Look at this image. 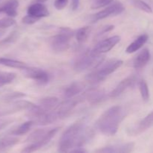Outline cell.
Segmentation results:
<instances>
[{"label":"cell","instance_id":"obj_19","mask_svg":"<svg viewBox=\"0 0 153 153\" xmlns=\"http://www.w3.org/2000/svg\"><path fill=\"white\" fill-rule=\"evenodd\" d=\"M18 0H8L0 7V14H6L9 17H15L17 15Z\"/></svg>","mask_w":153,"mask_h":153},{"label":"cell","instance_id":"obj_9","mask_svg":"<svg viewBox=\"0 0 153 153\" xmlns=\"http://www.w3.org/2000/svg\"><path fill=\"white\" fill-rule=\"evenodd\" d=\"M34 105L31 102L26 100H19L14 102H12L7 105L0 108V117H1L7 116V115L12 114L16 112L20 111L22 110H28Z\"/></svg>","mask_w":153,"mask_h":153},{"label":"cell","instance_id":"obj_6","mask_svg":"<svg viewBox=\"0 0 153 153\" xmlns=\"http://www.w3.org/2000/svg\"><path fill=\"white\" fill-rule=\"evenodd\" d=\"M75 32L68 27H62L59 32L53 36L50 40L51 48L55 52H63L67 51L70 47L71 39L74 36Z\"/></svg>","mask_w":153,"mask_h":153},{"label":"cell","instance_id":"obj_31","mask_svg":"<svg viewBox=\"0 0 153 153\" xmlns=\"http://www.w3.org/2000/svg\"><path fill=\"white\" fill-rule=\"evenodd\" d=\"M16 23V21L12 17L3 18L0 19V28H6L8 27L12 26Z\"/></svg>","mask_w":153,"mask_h":153},{"label":"cell","instance_id":"obj_35","mask_svg":"<svg viewBox=\"0 0 153 153\" xmlns=\"http://www.w3.org/2000/svg\"><path fill=\"white\" fill-rule=\"evenodd\" d=\"M13 121V120L10 119H0V130L3 129V128H4L5 127H7V126L10 125Z\"/></svg>","mask_w":153,"mask_h":153},{"label":"cell","instance_id":"obj_34","mask_svg":"<svg viewBox=\"0 0 153 153\" xmlns=\"http://www.w3.org/2000/svg\"><path fill=\"white\" fill-rule=\"evenodd\" d=\"M68 4V0H55L54 6L57 10H63Z\"/></svg>","mask_w":153,"mask_h":153},{"label":"cell","instance_id":"obj_33","mask_svg":"<svg viewBox=\"0 0 153 153\" xmlns=\"http://www.w3.org/2000/svg\"><path fill=\"white\" fill-rule=\"evenodd\" d=\"M39 19H40L39 18H37L35 17V16H31V15L28 14L22 18V21L23 23L27 24V25H31V24H34L36 22H37Z\"/></svg>","mask_w":153,"mask_h":153},{"label":"cell","instance_id":"obj_39","mask_svg":"<svg viewBox=\"0 0 153 153\" xmlns=\"http://www.w3.org/2000/svg\"><path fill=\"white\" fill-rule=\"evenodd\" d=\"M35 2H40V3H43L45 2V1H46L47 0H34Z\"/></svg>","mask_w":153,"mask_h":153},{"label":"cell","instance_id":"obj_7","mask_svg":"<svg viewBox=\"0 0 153 153\" xmlns=\"http://www.w3.org/2000/svg\"><path fill=\"white\" fill-rule=\"evenodd\" d=\"M84 100L85 99H84L83 94L80 97H76V98L73 97L71 99H66L65 101L59 103L54 110L56 112L59 120L63 119V118L68 116L71 113L72 111L76 108V106L80 102H83Z\"/></svg>","mask_w":153,"mask_h":153},{"label":"cell","instance_id":"obj_16","mask_svg":"<svg viewBox=\"0 0 153 153\" xmlns=\"http://www.w3.org/2000/svg\"><path fill=\"white\" fill-rule=\"evenodd\" d=\"M27 13L28 15L35 16L39 19L49 16L50 14L46 5L40 2H34V4H31L27 9Z\"/></svg>","mask_w":153,"mask_h":153},{"label":"cell","instance_id":"obj_1","mask_svg":"<svg viewBox=\"0 0 153 153\" xmlns=\"http://www.w3.org/2000/svg\"><path fill=\"white\" fill-rule=\"evenodd\" d=\"M93 134L87 127L85 120H80L68 127L61 135L58 143V151L70 152L73 149L84 146L88 143Z\"/></svg>","mask_w":153,"mask_h":153},{"label":"cell","instance_id":"obj_5","mask_svg":"<svg viewBox=\"0 0 153 153\" xmlns=\"http://www.w3.org/2000/svg\"><path fill=\"white\" fill-rule=\"evenodd\" d=\"M105 58L102 54H96L93 51H86L75 59L73 68L77 72L94 70L101 65Z\"/></svg>","mask_w":153,"mask_h":153},{"label":"cell","instance_id":"obj_28","mask_svg":"<svg viewBox=\"0 0 153 153\" xmlns=\"http://www.w3.org/2000/svg\"><path fill=\"white\" fill-rule=\"evenodd\" d=\"M132 3L134 7L138 8L139 10H143L146 13H152V7L143 0H132Z\"/></svg>","mask_w":153,"mask_h":153},{"label":"cell","instance_id":"obj_3","mask_svg":"<svg viewBox=\"0 0 153 153\" xmlns=\"http://www.w3.org/2000/svg\"><path fill=\"white\" fill-rule=\"evenodd\" d=\"M60 127L52 128H38L31 132L25 141L30 143L22 150V152H33L43 147L50 142L59 131Z\"/></svg>","mask_w":153,"mask_h":153},{"label":"cell","instance_id":"obj_18","mask_svg":"<svg viewBox=\"0 0 153 153\" xmlns=\"http://www.w3.org/2000/svg\"><path fill=\"white\" fill-rule=\"evenodd\" d=\"M150 58L151 55L149 49H143L134 58V61H133V67L136 70H140V69L143 68L148 64V62L150 60Z\"/></svg>","mask_w":153,"mask_h":153},{"label":"cell","instance_id":"obj_14","mask_svg":"<svg viewBox=\"0 0 153 153\" xmlns=\"http://www.w3.org/2000/svg\"><path fill=\"white\" fill-rule=\"evenodd\" d=\"M134 143L131 142V143L110 145V146L102 147V149L100 148L96 150V152L102 153H127L132 152L134 150Z\"/></svg>","mask_w":153,"mask_h":153},{"label":"cell","instance_id":"obj_32","mask_svg":"<svg viewBox=\"0 0 153 153\" xmlns=\"http://www.w3.org/2000/svg\"><path fill=\"white\" fill-rule=\"evenodd\" d=\"M25 96H26V94L21 92L10 93V94H7V95L4 97V100H6V101H10V100H13L21 99L22 98V97H25Z\"/></svg>","mask_w":153,"mask_h":153},{"label":"cell","instance_id":"obj_23","mask_svg":"<svg viewBox=\"0 0 153 153\" xmlns=\"http://www.w3.org/2000/svg\"><path fill=\"white\" fill-rule=\"evenodd\" d=\"M34 124V122L31 120L29 121H27V122L21 124L19 126L16 127L15 129H13L11 131L9 132V134H11V135H16V136H20V135H24L26 133H28L30 131V129L31 128V127L33 126V125Z\"/></svg>","mask_w":153,"mask_h":153},{"label":"cell","instance_id":"obj_10","mask_svg":"<svg viewBox=\"0 0 153 153\" xmlns=\"http://www.w3.org/2000/svg\"><path fill=\"white\" fill-rule=\"evenodd\" d=\"M22 70H23V74L25 77L32 79L40 85L47 84L50 79L49 73L42 69L27 67Z\"/></svg>","mask_w":153,"mask_h":153},{"label":"cell","instance_id":"obj_37","mask_svg":"<svg viewBox=\"0 0 153 153\" xmlns=\"http://www.w3.org/2000/svg\"><path fill=\"white\" fill-rule=\"evenodd\" d=\"M80 0H72V10H76L79 7Z\"/></svg>","mask_w":153,"mask_h":153},{"label":"cell","instance_id":"obj_13","mask_svg":"<svg viewBox=\"0 0 153 153\" xmlns=\"http://www.w3.org/2000/svg\"><path fill=\"white\" fill-rule=\"evenodd\" d=\"M136 80H137V79H136V77L134 76H129L126 78V79H123L117 85L116 88L109 94V97L111 98H116V97H120L127 89H128L131 87L134 86L136 82Z\"/></svg>","mask_w":153,"mask_h":153},{"label":"cell","instance_id":"obj_12","mask_svg":"<svg viewBox=\"0 0 153 153\" xmlns=\"http://www.w3.org/2000/svg\"><path fill=\"white\" fill-rule=\"evenodd\" d=\"M120 41V37L118 35L108 37L100 41L92 51L96 54L105 53L113 49Z\"/></svg>","mask_w":153,"mask_h":153},{"label":"cell","instance_id":"obj_22","mask_svg":"<svg viewBox=\"0 0 153 153\" xmlns=\"http://www.w3.org/2000/svg\"><path fill=\"white\" fill-rule=\"evenodd\" d=\"M0 65L11 67V68L19 69V70H24L27 67H28L25 63L22 61L6 58H0Z\"/></svg>","mask_w":153,"mask_h":153},{"label":"cell","instance_id":"obj_20","mask_svg":"<svg viewBox=\"0 0 153 153\" xmlns=\"http://www.w3.org/2000/svg\"><path fill=\"white\" fill-rule=\"evenodd\" d=\"M148 39H149V36L147 34H141L134 41H133L131 44L128 45V47L126 48V52L128 54L134 53V52H137V50H139L147 42Z\"/></svg>","mask_w":153,"mask_h":153},{"label":"cell","instance_id":"obj_11","mask_svg":"<svg viewBox=\"0 0 153 153\" xmlns=\"http://www.w3.org/2000/svg\"><path fill=\"white\" fill-rule=\"evenodd\" d=\"M152 126H153V110L143 120H141L137 125L134 126L133 128L129 129L128 134L130 135H138L146 131Z\"/></svg>","mask_w":153,"mask_h":153},{"label":"cell","instance_id":"obj_26","mask_svg":"<svg viewBox=\"0 0 153 153\" xmlns=\"http://www.w3.org/2000/svg\"><path fill=\"white\" fill-rule=\"evenodd\" d=\"M15 78H16L15 73L0 72V88L7 84L11 83Z\"/></svg>","mask_w":153,"mask_h":153},{"label":"cell","instance_id":"obj_38","mask_svg":"<svg viewBox=\"0 0 153 153\" xmlns=\"http://www.w3.org/2000/svg\"><path fill=\"white\" fill-rule=\"evenodd\" d=\"M86 149H84L83 146H79V147H76L72 149L70 152H86Z\"/></svg>","mask_w":153,"mask_h":153},{"label":"cell","instance_id":"obj_2","mask_svg":"<svg viewBox=\"0 0 153 153\" xmlns=\"http://www.w3.org/2000/svg\"><path fill=\"white\" fill-rule=\"evenodd\" d=\"M125 117L126 111L123 106H113L99 117L96 123V127L105 135H114Z\"/></svg>","mask_w":153,"mask_h":153},{"label":"cell","instance_id":"obj_21","mask_svg":"<svg viewBox=\"0 0 153 153\" xmlns=\"http://www.w3.org/2000/svg\"><path fill=\"white\" fill-rule=\"evenodd\" d=\"M58 104H59V102L57 97H48L41 99L39 101L38 105L45 111H50L55 109Z\"/></svg>","mask_w":153,"mask_h":153},{"label":"cell","instance_id":"obj_40","mask_svg":"<svg viewBox=\"0 0 153 153\" xmlns=\"http://www.w3.org/2000/svg\"><path fill=\"white\" fill-rule=\"evenodd\" d=\"M152 74H153V70H152Z\"/></svg>","mask_w":153,"mask_h":153},{"label":"cell","instance_id":"obj_27","mask_svg":"<svg viewBox=\"0 0 153 153\" xmlns=\"http://www.w3.org/2000/svg\"><path fill=\"white\" fill-rule=\"evenodd\" d=\"M139 89H140V95L144 102L149 101V90L147 83L145 80H141L139 82Z\"/></svg>","mask_w":153,"mask_h":153},{"label":"cell","instance_id":"obj_25","mask_svg":"<svg viewBox=\"0 0 153 153\" xmlns=\"http://www.w3.org/2000/svg\"><path fill=\"white\" fill-rule=\"evenodd\" d=\"M91 32V28L90 26H84L77 30L76 33V40L79 43H84L87 40Z\"/></svg>","mask_w":153,"mask_h":153},{"label":"cell","instance_id":"obj_36","mask_svg":"<svg viewBox=\"0 0 153 153\" xmlns=\"http://www.w3.org/2000/svg\"><path fill=\"white\" fill-rule=\"evenodd\" d=\"M114 25H107V26L104 27V28H102V29L101 31L99 32L98 36H101V35H102V34H105V33L108 32V31H111V30L114 29Z\"/></svg>","mask_w":153,"mask_h":153},{"label":"cell","instance_id":"obj_24","mask_svg":"<svg viewBox=\"0 0 153 153\" xmlns=\"http://www.w3.org/2000/svg\"><path fill=\"white\" fill-rule=\"evenodd\" d=\"M19 139L14 137H4L0 138V152L10 149L19 143Z\"/></svg>","mask_w":153,"mask_h":153},{"label":"cell","instance_id":"obj_30","mask_svg":"<svg viewBox=\"0 0 153 153\" xmlns=\"http://www.w3.org/2000/svg\"><path fill=\"white\" fill-rule=\"evenodd\" d=\"M114 0H92L91 1V8L98 9L110 4Z\"/></svg>","mask_w":153,"mask_h":153},{"label":"cell","instance_id":"obj_29","mask_svg":"<svg viewBox=\"0 0 153 153\" xmlns=\"http://www.w3.org/2000/svg\"><path fill=\"white\" fill-rule=\"evenodd\" d=\"M19 35V33L18 31H14L13 32L10 33L8 36H7L6 38H4L2 41H1L0 44L1 45H8L10 44V43H13L16 41L18 39Z\"/></svg>","mask_w":153,"mask_h":153},{"label":"cell","instance_id":"obj_17","mask_svg":"<svg viewBox=\"0 0 153 153\" xmlns=\"http://www.w3.org/2000/svg\"><path fill=\"white\" fill-rule=\"evenodd\" d=\"M85 84L81 82H75L66 87L63 92V96L65 99H71L79 95L85 90Z\"/></svg>","mask_w":153,"mask_h":153},{"label":"cell","instance_id":"obj_4","mask_svg":"<svg viewBox=\"0 0 153 153\" xmlns=\"http://www.w3.org/2000/svg\"><path fill=\"white\" fill-rule=\"evenodd\" d=\"M123 62L121 60H110L105 64H102L97 68L88 73L85 79L89 83L97 84L104 81L109 75L116 71L123 65Z\"/></svg>","mask_w":153,"mask_h":153},{"label":"cell","instance_id":"obj_8","mask_svg":"<svg viewBox=\"0 0 153 153\" xmlns=\"http://www.w3.org/2000/svg\"><path fill=\"white\" fill-rule=\"evenodd\" d=\"M125 7L123 4L120 1H115L113 4L109 5L104 10H100L98 13L93 15L91 17L92 22H97V21L100 20V19H105V18L109 17L111 16H117V15L120 14L121 13L124 11Z\"/></svg>","mask_w":153,"mask_h":153},{"label":"cell","instance_id":"obj_15","mask_svg":"<svg viewBox=\"0 0 153 153\" xmlns=\"http://www.w3.org/2000/svg\"><path fill=\"white\" fill-rule=\"evenodd\" d=\"M83 97L91 105H97L106 100V94L104 91L94 88L84 93Z\"/></svg>","mask_w":153,"mask_h":153}]
</instances>
